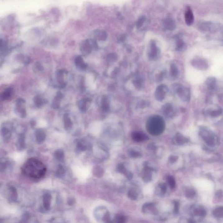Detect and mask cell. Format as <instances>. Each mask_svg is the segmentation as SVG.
Segmentation results:
<instances>
[{
  "label": "cell",
  "mask_w": 223,
  "mask_h": 223,
  "mask_svg": "<svg viewBox=\"0 0 223 223\" xmlns=\"http://www.w3.org/2000/svg\"><path fill=\"white\" fill-rule=\"evenodd\" d=\"M47 169L44 164L39 160L31 158L23 165V174L29 178L39 179L43 178L46 174Z\"/></svg>",
  "instance_id": "obj_1"
},
{
  "label": "cell",
  "mask_w": 223,
  "mask_h": 223,
  "mask_svg": "<svg viewBox=\"0 0 223 223\" xmlns=\"http://www.w3.org/2000/svg\"><path fill=\"white\" fill-rule=\"evenodd\" d=\"M164 124L163 118L160 117V116H155L151 117L148 121V130L152 135H159L164 130Z\"/></svg>",
  "instance_id": "obj_2"
},
{
  "label": "cell",
  "mask_w": 223,
  "mask_h": 223,
  "mask_svg": "<svg viewBox=\"0 0 223 223\" xmlns=\"http://www.w3.org/2000/svg\"><path fill=\"white\" fill-rule=\"evenodd\" d=\"M98 44L94 39H88L81 42L80 50L83 55H89L93 50L98 49Z\"/></svg>",
  "instance_id": "obj_3"
},
{
  "label": "cell",
  "mask_w": 223,
  "mask_h": 223,
  "mask_svg": "<svg viewBox=\"0 0 223 223\" xmlns=\"http://www.w3.org/2000/svg\"><path fill=\"white\" fill-rule=\"evenodd\" d=\"M173 89L183 101L188 102L190 100V91L189 88L186 87L181 84L176 83L173 85Z\"/></svg>",
  "instance_id": "obj_4"
},
{
  "label": "cell",
  "mask_w": 223,
  "mask_h": 223,
  "mask_svg": "<svg viewBox=\"0 0 223 223\" xmlns=\"http://www.w3.org/2000/svg\"><path fill=\"white\" fill-rule=\"evenodd\" d=\"M161 51L154 40H151L149 44L148 57L151 61H156L159 58Z\"/></svg>",
  "instance_id": "obj_5"
},
{
  "label": "cell",
  "mask_w": 223,
  "mask_h": 223,
  "mask_svg": "<svg viewBox=\"0 0 223 223\" xmlns=\"http://www.w3.org/2000/svg\"><path fill=\"white\" fill-rule=\"evenodd\" d=\"M15 112L21 118H24L27 116L26 109V100L24 99L19 98L16 101Z\"/></svg>",
  "instance_id": "obj_6"
},
{
  "label": "cell",
  "mask_w": 223,
  "mask_h": 223,
  "mask_svg": "<svg viewBox=\"0 0 223 223\" xmlns=\"http://www.w3.org/2000/svg\"><path fill=\"white\" fill-rule=\"evenodd\" d=\"M200 135L207 145L210 146H213L215 145V136L211 132L204 129L200 132Z\"/></svg>",
  "instance_id": "obj_7"
},
{
  "label": "cell",
  "mask_w": 223,
  "mask_h": 223,
  "mask_svg": "<svg viewBox=\"0 0 223 223\" xmlns=\"http://www.w3.org/2000/svg\"><path fill=\"white\" fill-rule=\"evenodd\" d=\"M68 74V71L65 69H59L55 72V80L58 84L57 87L59 89L66 87V82L65 81V75Z\"/></svg>",
  "instance_id": "obj_8"
},
{
  "label": "cell",
  "mask_w": 223,
  "mask_h": 223,
  "mask_svg": "<svg viewBox=\"0 0 223 223\" xmlns=\"http://www.w3.org/2000/svg\"><path fill=\"white\" fill-rule=\"evenodd\" d=\"M12 127L10 123H4L1 127V135L4 141H8L11 138Z\"/></svg>",
  "instance_id": "obj_9"
},
{
  "label": "cell",
  "mask_w": 223,
  "mask_h": 223,
  "mask_svg": "<svg viewBox=\"0 0 223 223\" xmlns=\"http://www.w3.org/2000/svg\"><path fill=\"white\" fill-rule=\"evenodd\" d=\"M168 91L167 86L164 84L160 85L156 89L155 92V96L158 101H162L164 100L165 95Z\"/></svg>",
  "instance_id": "obj_10"
},
{
  "label": "cell",
  "mask_w": 223,
  "mask_h": 223,
  "mask_svg": "<svg viewBox=\"0 0 223 223\" xmlns=\"http://www.w3.org/2000/svg\"><path fill=\"white\" fill-rule=\"evenodd\" d=\"M91 102L92 100L89 98H85L78 101L77 104L80 111L83 114L86 113L90 107Z\"/></svg>",
  "instance_id": "obj_11"
},
{
  "label": "cell",
  "mask_w": 223,
  "mask_h": 223,
  "mask_svg": "<svg viewBox=\"0 0 223 223\" xmlns=\"http://www.w3.org/2000/svg\"><path fill=\"white\" fill-rule=\"evenodd\" d=\"M191 64L195 68L201 70L207 69L209 67L208 64L206 60L200 58H195L193 60Z\"/></svg>",
  "instance_id": "obj_12"
},
{
  "label": "cell",
  "mask_w": 223,
  "mask_h": 223,
  "mask_svg": "<svg viewBox=\"0 0 223 223\" xmlns=\"http://www.w3.org/2000/svg\"><path fill=\"white\" fill-rule=\"evenodd\" d=\"M162 27L166 31H173L176 29V22L172 18H165L162 21Z\"/></svg>",
  "instance_id": "obj_13"
},
{
  "label": "cell",
  "mask_w": 223,
  "mask_h": 223,
  "mask_svg": "<svg viewBox=\"0 0 223 223\" xmlns=\"http://www.w3.org/2000/svg\"><path fill=\"white\" fill-rule=\"evenodd\" d=\"M157 70H155V71L152 73L151 77L153 81L156 82H160L164 79L166 76V73L165 70L162 69Z\"/></svg>",
  "instance_id": "obj_14"
},
{
  "label": "cell",
  "mask_w": 223,
  "mask_h": 223,
  "mask_svg": "<svg viewBox=\"0 0 223 223\" xmlns=\"http://www.w3.org/2000/svg\"><path fill=\"white\" fill-rule=\"evenodd\" d=\"M52 199V195L49 193H46L43 195L42 197V206L44 211H48L50 209Z\"/></svg>",
  "instance_id": "obj_15"
},
{
  "label": "cell",
  "mask_w": 223,
  "mask_h": 223,
  "mask_svg": "<svg viewBox=\"0 0 223 223\" xmlns=\"http://www.w3.org/2000/svg\"><path fill=\"white\" fill-rule=\"evenodd\" d=\"M7 196L10 202H17L18 199V193L17 189L13 187L10 186L7 190Z\"/></svg>",
  "instance_id": "obj_16"
},
{
  "label": "cell",
  "mask_w": 223,
  "mask_h": 223,
  "mask_svg": "<svg viewBox=\"0 0 223 223\" xmlns=\"http://www.w3.org/2000/svg\"><path fill=\"white\" fill-rule=\"evenodd\" d=\"M142 211L145 213H151L154 215H156L158 213L156 207L155 203H146L142 206Z\"/></svg>",
  "instance_id": "obj_17"
},
{
  "label": "cell",
  "mask_w": 223,
  "mask_h": 223,
  "mask_svg": "<svg viewBox=\"0 0 223 223\" xmlns=\"http://www.w3.org/2000/svg\"><path fill=\"white\" fill-rule=\"evenodd\" d=\"M185 21L187 26H190L194 22V17L192 9L188 7L186 10L184 16Z\"/></svg>",
  "instance_id": "obj_18"
},
{
  "label": "cell",
  "mask_w": 223,
  "mask_h": 223,
  "mask_svg": "<svg viewBox=\"0 0 223 223\" xmlns=\"http://www.w3.org/2000/svg\"><path fill=\"white\" fill-rule=\"evenodd\" d=\"M75 66L80 70H86L88 67L87 64L84 60L81 55H78L75 59Z\"/></svg>",
  "instance_id": "obj_19"
},
{
  "label": "cell",
  "mask_w": 223,
  "mask_h": 223,
  "mask_svg": "<svg viewBox=\"0 0 223 223\" xmlns=\"http://www.w3.org/2000/svg\"><path fill=\"white\" fill-rule=\"evenodd\" d=\"M94 39L100 41H105L108 38L107 33L106 31L101 30H95L93 31Z\"/></svg>",
  "instance_id": "obj_20"
},
{
  "label": "cell",
  "mask_w": 223,
  "mask_h": 223,
  "mask_svg": "<svg viewBox=\"0 0 223 223\" xmlns=\"http://www.w3.org/2000/svg\"><path fill=\"white\" fill-rule=\"evenodd\" d=\"M16 147L19 151H22L26 148V137L24 133H20L18 136V140L16 142Z\"/></svg>",
  "instance_id": "obj_21"
},
{
  "label": "cell",
  "mask_w": 223,
  "mask_h": 223,
  "mask_svg": "<svg viewBox=\"0 0 223 223\" xmlns=\"http://www.w3.org/2000/svg\"><path fill=\"white\" fill-rule=\"evenodd\" d=\"M35 136L36 140L38 144H42L45 141V138H46V134L42 129H37L35 131Z\"/></svg>",
  "instance_id": "obj_22"
},
{
  "label": "cell",
  "mask_w": 223,
  "mask_h": 223,
  "mask_svg": "<svg viewBox=\"0 0 223 223\" xmlns=\"http://www.w3.org/2000/svg\"><path fill=\"white\" fill-rule=\"evenodd\" d=\"M14 93L13 88L8 87L6 88L1 94V98L2 100H7L11 98Z\"/></svg>",
  "instance_id": "obj_23"
},
{
  "label": "cell",
  "mask_w": 223,
  "mask_h": 223,
  "mask_svg": "<svg viewBox=\"0 0 223 223\" xmlns=\"http://www.w3.org/2000/svg\"><path fill=\"white\" fill-rule=\"evenodd\" d=\"M63 96V95L61 92H57L56 96L53 100L52 103V107L54 109H58L59 108L60 106L61 101L62 100Z\"/></svg>",
  "instance_id": "obj_24"
},
{
  "label": "cell",
  "mask_w": 223,
  "mask_h": 223,
  "mask_svg": "<svg viewBox=\"0 0 223 223\" xmlns=\"http://www.w3.org/2000/svg\"><path fill=\"white\" fill-rule=\"evenodd\" d=\"M175 39V50L178 52L183 51L185 49V43L179 36L176 37Z\"/></svg>",
  "instance_id": "obj_25"
},
{
  "label": "cell",
  "mask_w": 223,
  "mask_h": 223,
  "mask_svg": "<svg viewBox=\"0 0 223 223\" xmlns=\"http://www.w3.org/2000/svg\"><path fill=\"white\" fill-rule=\"evenodd\" d=\"M179 69L177 68V65L174 63L171 64L169 70V77L171 79H177L179 75Z\"/></svg>",
  "instance_id": "obj_26"
},
{
  "label": "cell",
  "mask_w": 223,
  "mask_h": 223,
  "mask_svg": "<svg viewBox=\"0 0 223 223\" xmlns=\"http://www.w3.org/2000/svg\"><path fill=\"white\" fill-rule=\"evenodd\" d=\"M206 85L209 90H214L216 87V80L214 77H210L207 78L205 81Z\"/></svg>",
  "instance_id": "obj_27"
},
{
  "label": "cell",
  "mask_w": 223,
  "mask_h": 223,
  "mask_svg": "<svg viewBox=\"0 0 223 223\" xmlns=\"http://www.w3.org/2000/svg\"><path fill=\"white\" fill-rule=\"evenodd\" d=\"M63 122L64 127L66 130L69 131L72 129L73 123L68 114H66L64 115Z\"/></svg>",
  "instance_id": "obj_28"
},
{
  "label": "cell",
  "mask_w": 223,
  "mask_h": 223,
  "mask_svg": "<svg viewBox=\"0 0 223 223\" xmlns=\"http://www.w3.org/2000/svg\"><path fill=\"white\" fill-rule=\"evenodd\" d=\"M174 144L177 145H183L188 142V138L185 137L181 134L178 133L176 135L173 140Z\"/></svg>",
  "instance_id": "obj_29"
},
{
  "label": "cell",
  "mask_w": 223,
  "mask_h": 223,
  "mask_svg": "<svg viewBox=\"0 0 223 223\" xmlns=\"http://www.w3.org/2000/svg\"><path fill=\"white\" fill-rule=\"evenodd\" d=\"M33 102L35 105L37 107L41 108L47 103L48 101L46 99L43 98L42 97L37 95L34 98Z\"/></svg>",
  "instance_id": "obj_30"
},
{
  "label": "cell",
  "mask_w": 223,
  "mask_h": 223,
  "mask_svg": "<svg viewBox=\"0 0 223 223\" xmlns=\"http://www.w3.org/2000/svg\"><path fill=\"white\" fill-rule=\"evenodd\" d=\"M167 189V187L166 184L160 183L158 186L156 190V194L159 196L163 197L165 195Z\"/></svg>",
  "instance_id": "obj_31"
},
{
  "label": "cell",
  "mask_w": 223,
  "mask_h": 223,
  "mask_svg": "<svg viewBox=\"0 0 223 223\" xmlns=\"http://www.w3.org/2000/svg\"><path fill=\"white\" fill-rule=\"evenodd\" d=\"M132 138L137 142H141L147 139V137L145 134L140 132H135L132 135Z\"/></svg>",
  "instance_id": "obj_32"
},
{
  "label": "cell",
  "mask_w": 223,
  "mask_h": 223,
  "mask_svg": "<svg viewBox=\"0 0 223 223\" xmlns=\"http://www.w3.org/2000/svg\"><path fill=\"white\" fill-rule=\"evenodd\" d=\"M127 219L126 216L121 214H116L114 217L113 223H126L127 222Z\"/></svg>",
  "instance_id": "obj_33"
},
{
  "label": "cell",
  "mask_w": 223,
  "mask_h": 223,
  "mask_svg": "<svg viewBox=\"0 0 223 223\" xmlns=\"http://www.w3.org/2000/svg\"><path fill=\"white\" fill-rule=\"evenodd\" d=\"M138 191L135 188H132L127 193L128 197L132 201H136L138 198Z\"/></svg>",
  "instance_id": "obj_34"
},
{
  "label": "cell",
  "mask_w": 223,
  "mask_h": 223,
  "mask_svg": "<svg viewBox=\"0 0 223 223\" xmlns=\"http://www.w3.org/2000/svg\"><path fill=\"white\" fill-rule=\"evenodd\" d=\"M54 155V157L58 161H62L65 158V153L62 149H58L55 151Z\"/></svg>",
  "instance_id": "obj_35"
},
{
  "label": "cell",
  "mask_w": 223,
  "mask_h": 223,
  "mask_svg": "<svg viewBox=\"0 0 223 223\" xmlns=\"http://www.w3.org/2000/svg\"><path fill=\"white\" fill-rule=\"evenodd\" d=\"M66 169L63 165H60L58 166L56 170V176L58 178H62L66 174Z\"/></svg>",
  "instance_id": "obj_36"
},
{
  "label": "cell",
  "mask_w": 223,
  "mask_h": 223,
  "mask_svg": "<svg viewBox=\"0 0 223 223\" xmlns=\"http://www.w3.org/2000/svg\"><path fill=\"white\" fill-rule=\"evenodd\" d=\"M86 149V145L81 141H79L77 142L76 146V151L77 153H79L81 152L85 151Z\"/></svg>",
  "instance_id": "obj_37"
},
{
  "label": "cell",
  "mask_w": 223,
  "mask_h": 223,
  "mask_svg": "<svg viewBox=\"0 0 223 223\" xmlns=\"http://www.w3.org/2000/svg\"><path fill=\"white\" fill-rule=\"evenodd\" d=\"M213 214L217 218H223V207L216 208L213 211Z\"/></svg>",
  "instance_id": "obj_38"
},
{
  "label": "cell",
  "mask_w": 223,
  "mask_h": 223,
  "mask_svg": "<svg viewBox=\"0 0 223 223\" xmlns=\"http://www.w3.org/2000/svg\"><path fill=\"white\" fill-rule=\"evenodd\" d=\"M164 113L169 116H172L174 114L173 109L172 105L170 104H165L163 107Z\"/></svg>",
  "instance_id": "obj_39"
},
{
  "label": "cell",
  "mask_w": 223,
  "mask_h": 223,
  "mask_svg": "<svg viewBox=\"0 0 223 223\" xmlns=\"http://www.w3.org/2000/svg\"><path fill=\"white\" fill-rule=\"evenodd\" d=\"M184 195L188 198H192L195 195V191L192 188H186L184 190Z\"/></svg>",
  "instance_id": "obj_40"
},
{
  "label": "cell",
  "mask_w": 223,
  "mask_h": 223,
  "mask_svg": "<svg viewBox=\"0 0 223 223\" xmlns=\"http://www.w3.org/2000/svg\"><path fill=\"white\" fill-rule=\"evenodd\" d=\"M101 106L103 109L105 110H107L109 109L108 99L107 97L103 96L101 98L100 102Z\"/></svg>",
  "instance_id": "obj_41"
},
{
  "label": "cell",
  "mask_w": 223,
  "mask_h": 223,
  "mask_svg": "<svg viewBox=\"0 0 223 223\" xmlns=\"http://www.w3.org/2000/svg\"><path fill=\"white\" fill-rule=\"evenodd\" d=\"M146 18L145 16H140L138 18L137 23H136L137 28L138 29H140L144 24L145 22L146 21Z\"/></svg>",
  "instance_id": "obj_42"
},
{
  "label": "cell",
  "mask_w": 223,
  "mask_h": 223,
  "mask_svg": "<svg viewBox=\"0 0 223 223\" xmlns=\"http://www.w3.org/2000/svg\"><path fill=\"white\" fill-rule=\"evenodd\" d=\"M118 59V56L115 53H109L106 57V60L108 63H113L116 62Z\"/></svg>",
  "instance_id": "obj_43"
},
{
  "label": "cell",
  "mask_w": 223,
  "mask_h": 223,
  "mask_svg": "<svg viewBox=\"0 0 223 223\" xmlns=\"http://www.w3.org/2000/svg\"><path fill=\"white\" fill-rule=\"evenodd\" d=\"M194 214L196 216H204L206 215V211L202 208H197L194 210Z\"/></svg>",
  "instance_id": "obj_44"
},
{
  "label": "cell",
  "mask_w": 223,
  "mask_h": 223,
  "mask_svg": "<svg viewBox=\"0 0 223 223\" xmlns=\"http://www.w3.org/2000/svg\"><path fill=\"white\" fill-rule=\"evenodd\" d=\"M93 174H94V175L95 177H102L103 174V169L101 168V167H99V166L95 167L94 170H93Z\"/></svg>",
  "instance_id": "obj_45"
},
{
  "label": "cell",
  "mask_w": 223,
  "mask_h": 223,
  "mask_svg": "<svg viewBox=\"0 0 223 223\" xmlns=\"http://www.w3.org/2000/svg\"><path fill=\"white\" fill-rule=\"evenodd\" d=\"M167 182H168L169 185L171 189H174L175 188V186H176V181H175L174 178L173 176H169L167 178Z\"/></svg>",
  "instance_id": "obj_46"
},
{
  "label": "cell",
  "mask_w": 223,
  "mask_h": 223,
  "mask_svg": "<svg viewBox=\"0 0 223 223\" xmlns=\"http://www.w3.org/2000/svg\"><path fill=\"white\" fill-rule=\"evenodd\" d=\"M222 110L219 109L213 111L210 113V115L211 116L213 117H218L220 116L222 114Z\"/></svg>",
  "instance_id": "obj_47"
},
{
  "label": "cell",
  "mask_w": 223,
  "mask_h": 223,
  "mask_svg": "<svg viewBox=\"0 0 223 223\" xmlns=\"http://www.w3.org/2000/svg\"><path fill=\"white\" fill-rule=\"evenodd\" d=\"M142 82V79L139 77H137L134 80H133L134 84L136 87H140L141 86Z\"/></svg>",
  "instance_id": "obj_48"
},
{
  "label": "cell",
  "mask_w": 223,
  "mask_h": 223,
  "mask_svg": "<svg viewBox=\"0 0 223 223\" xmlns=\"http://www.w3.org/2000/svg\"><path fill=\"white\" fill-rule=\"evenodd\" d=\"M50 223H66V222L63 219L60 217H56L52 219Z\"/></svg>",
  "instance_id": "obj_49"
},
{
  "label": "cell",
  "mask_w": 223,
  "mask_h": 223,
  "mask_svg": "<svg viewBox=\"0 0 223 223\" xmlns=\"http://www.w3.org/2000/svg\"><path fill=\"white\" fill-rule=\"evenodd\" d=\"M174 205V212L175 214H178L179 210V202L177 201H175L173 202Z\"/></svg>",
  "instance_id": "obj_50"
},
{
  "label": "cell",
  "mask_w": 223,
  "mask_h": 223,
  "mask_svg": "<svg viewBox=\"0 0 223 223\" xmlns=\"http://www.w3.org/2000/svg\"><path fill=\"white\" fill-rule=\"evenodd\" d=\"M35 69H36L38 71H42L44 70V68H43V66L41 65L39 62L38 63H36L35 64Z\"/></svg>",
  "instance_id": "obj_51"
},
{
  "label": "cell",
  "mask_w": 223,
  "mask_h": 223,
  "mask_svg": "<svg viewBox=\"0 0 223 223\" xmlns=\"http://www.w3.org/2000/svg\"><path fill=\"white\" fill-rule=\"evenodd\" d=\"M117 170L119 172L123 173V174H127V173L126 172V169H125L124 166H123V165H120L118 166V167H117Z\"/></svg>",
  "instance_id": "obj_52"
},
{
  "label": "cell",
  "mask_w": 223,
  "mask_h": 223,
  "mask_svg": "<svg viewBox=\"0 0 223 223\" xmlns=\"http://www.w3.org/2000/svg\"><path fill=\"white\" fill-rule=\"evenodd\" d=\"M126 35L122 34L119 36L118 38V43H122V42H124L125 40H126Z\"/></svg>",
  "instance_id": "obj_53"
},
{
  "label": "cell",
  "mask_w": 223,
  "mask_h": 223,
  "mask_svg": "<svg viewBox=\"0 0 223 223\" xmlns=\"http://www.w3.org/2000/svg\"><path fill=\"white\" fill-rule=\"evenodd\" d=\"M130 155H131V156H132L133 157H138L140 155V153L138 152L137 151H130Z\"/></svg>",
  "instance_id": "obj_54"
},
{
  "label": "cell",
  "mask_w": 223,
  "mask_h": 223,
  "mask_svg": "<svg viewBox=\"0 0 223 223\" xmlns=\"http://www.w3.org/2000/svg\"><path fill=\"white\" fill-rule=\"evenodd\" d=\"M178 158V157L177 156H171L169 160L171 163H174L177 161Z\"/></svg>",
  "instance_id": "obj_55"
},
{
  "label": "cell",
  "mask_w": 223,
  "mask_h": 223,
  "mask_svg": "<svg viewBox=\"0 0 223 223\" xmlns=\"http://www.w3.org/2000/svg\"><path fill=\"white\" fill-rule=\"evenodd\" d=\"M222 195V193L221 192V191H218V192H217V193H216V196H218L219 197H220Z\"/></svg>",
  "instance_id": "obj_56"
},
{
  "label": "cell",
  "mask_w": 223,
  "mask_h": 223,
  "mask_svg": "<svg viewBox=\"0 0 223 223\" xmlns=\"http://www.w3.org/2000/svg\"><path fill=\"white\" fill-rule=\"evenodd\" d=\"M31 127H34V126H35V121H31Z\"/></svg>",
  "instance_id": "obj_57"
}]
</instances>
